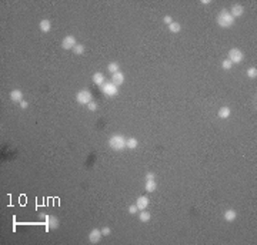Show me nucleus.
Wrapping results in <instances>:
<instances>
[{"instance_id":"1","label":"nucleus","mask_w":257,"mask_h":245,"mask_svg":"<svg viewBox=\"0 0 257 245\" xmlns=\"http://www.w3.org/2000/svg\"><path fill=\"white\" fill-rule=\"evenodd\" d=\"M217 24L223 29H229L234 24V17L230 14V12L227 9H223L220 12V14L217 16Z\"/></svg>"},{"instance_id":"2","label":"nucleus","mask_w":257,"mask_h":245,"mask_svg":"<svg viewBox=\"0 0 257 245\" xmlns=\"http://www.w3.org/2000/svg\"><path fill=\"white\" fill-rule=\"evenodd\" d=\"M109 146L112 147L115 151H121L123 148H126V138L121 134H115L109 140Z\"/></svg>"},{"instance_id":"3","label":"nucleus","mask_w":257,"mask_h":245,"mask_svg":"<svg viewBox=\"0 0 257 245\" xmlns=\"http://www.w3.org/2000/svg\"><path fill=\"white\" fill-rule=\"evenodd\" d=\"M76 100H77L79 104H89L90 101H93V96H92V91L90 90H86V88H83V90H80L77 93V96H76Z\"/></svg>"},{"instance_id":"4","label":"nucleus","mask_w":257,"mask_h":245,"mask_svg":"<svg viewBox=\"0 0 257 245\" xmlns=\"http://www.w3.org/2000/svg\"><path fill=\"white\" fill-rule=\"evenodd\" d=\"M243 59H244V54H243V51L240 49H232L229 51V59H227V60H230L233 64H238V63H242Z\"/></svg>"},{"instance_id":"5","label":"nucleus","mask_w":257,"mask_h":245,"mask_svg":"<svg viewBox=\"0 0 257 245\" xmlns=\"http://www.w3.org/2000/svg\"><path fill=\"white\" fill-rule=\"evenodd\" d=\"M102 90L107 97H115V96H117L119 94L117 86H115L113 83H104L102 86Z\"/></svg>"},{"instance_id":"6","label":"nucleus","mask_w":257,"mask_h":245,"mask_svg":"<svg viewBox=\"0 0 257 245\" xmlns=\"http://www.w3.org/2000/svg\"><path fill=\"white\" fill-rule=\"evenodd\" d=\"M42 217L46 220V224H47V228H49V230H57V228H59V220H57L54 215L42 214Z\"/></svg>"},{"instance_id":"7","label":"nucleus","mask_w":257,"mask_h":245,"mask_svg":"<svg viewBox=\"0 0 257 245\" xmlns=\"http://www.w3.org/2000/svg\"><path fill=\"white\" fill-rule=\"evenodd\" d=\"M76 39L73 37V36H66L64 39H63V41H62V47L64 50H71V49H75V46H76Z\"/></svg>"},{"instance_id":"8","label":"nucleus","mask_w":257,"mask_h":245,"mask_svg":"<svg viewBox=\"0 0 257 245\" xmlns=\"http://www.w3.org/2000/svg\"><path fill=\"white\" fill-rule=\"evenodd\" d=\"M102 231L100 230H97V228H94V230H92L90 231V234H89V241L92 242V244H97V242L102 239Z\"/></svg>"},{"instance_id":"9","label":"nucleus","mask_w":257,"mask_h":245,"mask_svg":"<svg viewBox=\"0 0 257 245\" xmlns=\"http://www.w3.org/2000/svg\"><path fill=\"white\" fill-rule=\"evenodd\" d=\"M149 198L147 197H144V195H142V197H139V198L136 200V205H137V208H139L140 211H143V210H146V208L149 207Z\"/></svg>"},{"instance_id":"10","label":"nucleus","mask_w":257,"mask_h":245,"mask_svg":"<svg viewBox=\"0 0 257 245\" xmlns=\"http://www.w3.org/2000/svg\"><path fill=\"white\" fill-rule=\"evenodd\" d=\"M229 12L233 17H240V16H243V13H244V9H243L242 4H234V6L232 7V10H229Z\"/></svg>"},{"instance_id":"11","label":"nucleus","mask_w":257,"mask_h":245,"mask_svg":"<svg viewBox=\"0 0 257 245\" xmlns=\"http://www.w3.org/2000/svg\"><path fill=\"white\" fill-rule=\"evenodd\" d=\"M123 81H124V76H123V73H120V72H117V73H115V74L112 76V83L115 84V86H120V84H123Z\"/></svg>"},{"instance_id":"12","label":"nucleus","mask_w":257,"mask_h":245,"mask_svg":"<svg viewBox=\"0 0 257 245\" xmlns=\"http://www.w3.org/2000/svg\"><path fill=\"white\" fill-rule=\"evenodd\" d=\"M10 99L14 103H20V101H23V93L20 90H13L10 93Z\"/></svg>"},{"instance_id":"13","label":"nucleus","mask_w":257,"mask_h":245,"mask_svg":"<svg viewBox=\"0 0 257 245\" xmlns=\"http://www.w3.org/2000/svg\"><path fill=\"white\" fill-rule=\"evenodd\" d=\"M50 29H52V23H50V20L47 19H43L40 22V30L43 31V33H49Z\"/></svg>"},{"instance_id":"14","label":"nucleus","mask_w":257,"mask_h":245,"mask_svg":"<svg viewBox=\"0 0 257 245\" xmlns=\"http://www.w3.org/2000/svg\"><path fill=\"white\" fill-rule=\"evenodd\" d=\"M93 83L97 84V86H103L104 84V76H103V73H94Z\"/></svg>"},{"instance_id":"15","label":"nucleus","mask_w":257,"mask_h":245,"mask_svg":"<svg viewBox=\"0 0 257 245\" xmlns=\"http://www.w3.org/2000/svg\"><path fill=\"white\" fill-rule=\"evenodd\" d=\"M156 181L154 180H147L146 181V185H144V188H146V191L147 192H153V191H156Z\"/></svg>"},{"instance_id":"16","label":"nucleus","mask_w":257,"mask_h":245,"mask_svg":"<svg viewBox=\"0 0 257 245\" xmlns=\"http://www.w3.org/2000/svg\"><path fill=\"white\" fill-rule=\"evenodd\" d=\"M236 211L234 210H227L226 212H224V220L226 221H229V222H232V221H234L236 220Z\"/></svg>"},{"instance_id":"17","label":"nucleus","mask_w":257,"mask_h":245,"mask_svg":"<svg viewBox=\"0 0 257 245\" xmlns=\"http://www.w3.org/2000/svg\"><path fill=\"white\" fill-rule=\"evenodd\" d=\"M230 114H232V110H230L229 107H221V109L219 110L220 118H227V117H230Z\"/></svg>"},{"instance_id":"18","label":"nucleus","mask_w":257,"mask_h":245,"mask_svg":"<svg viewBox=\"0 0 257 245\" xmlns=\"http://www.w3.org/2000/svg\"><path fill=\"white\" fill-rule=\"evenodd\" d=\"M137 146H139V141H137L136 138H129V140H126V148L134 150Z\"/></svg>"},{"instance_id":"19","label":"nucleus","mask_w":257,"mask_h":245,"mask_svg":"<svg viewBox=\"0 0 257 245\" xmlns=\"http://www.w3.org/2000/svg\"><path fill=\"white\" fill-rule=\"evenodd\" d=\"M139 218L142 222H147V221H150V218H152V214H150L149 211H144V210H143V211L140 212Z\"/></svg>"},{"instance_id":"20","label":"nucleus","mask_w":257,"mask_h":245,"mask_svg":"<svg viewBox=\"0 0 257 245\" xmlns=\"http://www.w3.org/2000/svg\"><path fill=\"white\" fill-rule=\"evenodd\" d=\"M169 30L171 31V33H179L180 31V24L176 22H173L171 24H169Z\"/></svg>"},{"instance_id":"21","label":"nucleus","mask_w":257,"mask_h":245,"mask_svg":"<svg viewBox=\"0 0 257 245\" xmlns=\"http://www.w3.org/2000/svg\"><path fill=\"white\" fill-rule=\"evenodd\" d=\"M109 72H110V73H112V74H115V73H117L119 72V64H117V63H115V61H113V63H110V64H109Z\"/></svg>"},{"instance_id":"22","label":"nucleus","mask_w":257,"mask_h":245,"mask_svg":"<svg viewBox=\"0 0 257 245\" xmlns=\"http://www.w3.org/2000/svg\"><path fill=\"white\" fill-rule=\"evenodd\" d=\"M73 51H75V54H83L84 53V46L83 44H76L75 49H73Z\"/></svg>"},{"instance_id":"23","label":"nucleus","mask_w":257,"mask_h":245,"mask_svg":"<svg viewBox=\"0 0 257 245\" xmlns=\"http://www.w3.org/2000/svg\"><path fill=\"white\" fill-rule=\"evenodd\" d=\"M247 76H249L250 78H256V77H257V68H256V67H250V68L247 70Z\"/></svg>"},{"instance_id":"24","label":"nucleus","mask_w":257,"mask_h":245,"mask_svg":"<svg viewBox=\"0 0 257 245\" xmlns=\"http://www.w3.org/2000/svg\"><path fill=\"white\" fill-rule=\"evenodd\" d=\"M221 67H223L224 70H230V68L233 67V63L230 61V60H224V61L221 63Z\"/></svg>"},{"instance_id":"25","label":"nucleus","mask_w":257,"mask_h":245,"mask_svg":"<svg viewBox=\"0 0 257 245\" xmlns=\"http://www.w3.org/2000/svg\"><path fill=\"white\" fill-rule=\"evenodd\" d=\"M87 109H89L90 111H94V110L97 109V104H96V103H94V101H90L89 104H87Z\"/></svg>"},{"instance_id":"26","label":"nucleus","mask_w":257,"mask_h":245,"mask_svg":"<svg viewBox=\"0 0 257 245\" xmlns=\"http://www.w3.org/2000/svg\"><path fill=\"white\" fill-rule=\"evenodd\" d=\"M137 211H139V208H137L136 204H133V205H130V207H129V212H130V214H136Z\"/></svg>"},{"instance_id":"27","label":"nucleus","mask_w":257,"mask_h":245,"mask_svg":"<svg viewBox=\"0 0 257 245\" xmlns=\"http://www.w3.org/2000/svg\"><path fill=\"white\" fill-rule=\"evenodd\" d=\"M100 231H102V235H104V237H106V235H110V232H112L109 226H103V228H102Z\"/></svg>"},{"instance_id":"28","label":"nucleus","mask_w":257,"mask_h":245,"mask_svg":"<svg viewBox=\"0 0 257 245\" xmlns=\"http://www.w3.org/2000/svg\"><path fill=\"white\" fill-rule=\"evenodd\" d=\"M163 22L166 23V24H171V23H173V19H171L170 16H166V17L163 19Z\"/></svg>"},{"instance_id":"29","label":"nucleus","mask_w":257,"mask_h":245,"mask_svg":"<svg viewBox=\"0 0 257 245\" xmlns=\"http://www.w3.org/2000/svg\"><path fill=\"white\" fill-rule=\"evenodd\" d=\"M147 180H154V174L153 173H147L146 174V181Z\"/></svg>"},{"instance_id":"30","label":"nucleus","mask_w":257,"mask_h":245,"mask_svg":"<svg viewBox=\"0 0 257 245\" xmlns=\"http://www.w3.org/2000/svg\"><path fill=\"white\" fill-rule=\"evenodd\" d=\"M20 107H22V109H27V107H29V103L23 100V101H20Z\"/></svg>"},{"instance_id":"31","label":"nucleus","mask_w":257,"mask_h":245,"mask_svg":"<svg viewBox=\"0 0 257 245\" xmlns=\"http://www.w3.org/2000/svg\"><path fill=\"white\" fill-rule=\"evenodd\" d=\"M201 3H203V4H209V3H210V0H203Z\"/></svg>"}]
</instances>
